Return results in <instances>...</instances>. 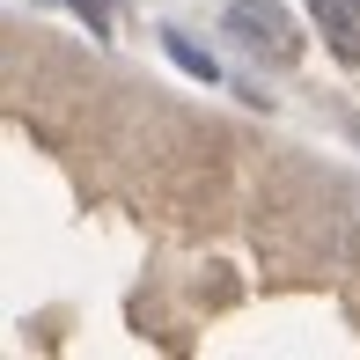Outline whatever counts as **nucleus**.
<instances>
[{
	"mask_svg": "<svg viewBox=\"0 0 360 360\" xmlns=\"http://www.w3.org/2000/svg\"><path fill=\"white\" fill-rule=\"evenodd\" d=\"M228 37L250 59H272V67H294L302 59V30L280 0H228Z\"/></svg>",
	"mask_w": 360,
	"mask_h": 360,
	"instance_id": "nucleus-1",
	"label": "nucleus"
},
{
	"mask_svg": "<svg viewBox=\"0 0 360 360\" xmlns=\"http://www.w3.org/2000/svg\"><path fill=\"white\" fill-rule=\"evenodd\" d=\"M316 30L323 44H331V59H346V67H360V0H316Z\"/></svg>",
	"mask_w": 360,
	"mask_h": 360,
	"instance_id": "nucleus-2",
	"label": "nucleus"
},
{
	"mask_svg": "<svg viewBox=\"0 0 360 360\" xmlns=\"http://www.w3.org/2000/svg\"><path fill=\"white\" fill-rule=\"evenodd\" d=\"M162 44H169V59H176V67H184V74H199V81H214V59H206V52H191V44L176 37V30H169V37H162Z\"/></svg>",
	"mask_w": 360,
	"mask_h": 360,
	"instance_id": "nucleus-3",
	"label": "nucleus"
},
{
	"mask_svg": "<svg viewBox=\"0 0 360 360\" xmlns=\"http://www.w3.org/2000/svg\"><path fill=\"white\" fill-rule=\"evenodd\" d=\"M67 8H74V15H89L96 37H110V0H67Z\"/></svg>",
	"mask_w": 360,
	"mask_h": 360,
	"instance_id": "nucleus-4",
	"label": "nucleus"
},
{
	"mask_svg": "<svg viewBox=\"0 0 360 360\" xmlns=\"http://www.w3.org/2000/svg\"><path fill=\"white\" fill-rule=\"evenodd\" d=\"M353 140H360V118H353Z\"/></svg>",
	"mask_w": 360,
	"mask_h": 360,
	"instance_id": "nucleus-5",
	"label": "nucleus"
}]
</instances>
